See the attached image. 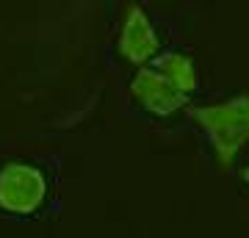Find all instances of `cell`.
Wrapping results in <instances>:
<instances>
[{
    "label": "cell",
    "instance_id": "1",
    "mask_svg": "<svg viewBox=\"0 0 249 238\" xmlns=\"http://www.w3.org/2000/svg\"><path fill=\"white\" fill-rule=\"evenodd\" d=\"M196 86L199 78L191 55L183 50H166L133 75L130 94L147 114L166 119L188 106Z\"/></svg>",
    "mask_w": 249,
    "mask_h": 238
},
{
    "label": "cell",
    "instance_id": "2",
    "mask_svg": "<svg viewBox=\"0 0 249 238\" xmlns=\"http://www.w3.org/2000/svg\"><path fill=\"white\" fill-rule=\"evenodd\" d=\"M194 122L208 136L216 161L222 166H230L249 144V92L194 108Z\"/></svg>",
    "mask_w": 249,
    "mask_h": 238
},
{
    "label": "cell",
    "instance_id": "3",
    "mask_svg": "<svg viewBox=\"0 0 249 238\" xmlns=\"http://www.w3.org/2000/svg\"><path fill=\"white\" fill-rule=\"evenodd\" d=\"M50 183L45 169L31 161H9L0 166V213L28 219L47 205Z\"/></svg>",
    "mask_w": 249,
    "mask_h": 238
},
{
    "label": "cell",
    "instance_id": "4",
    "mask_svg": "<svg viewBox=\"0 0 249 238\" xmlns=\"http://www.w3.org/2000/svg\"><path fill=\"white\" fill-rule=\"evenodd\" d=\"M116 50L127 64L133 67H147L160 55V36L155 31V22L142 6H124L122 19H119V36H116Z\"/></svg>",
    "mask_w": 249,
    "mask_h": 238
},
{
    "label": "cell",
    "instance_id": "5",
    "mask_svg": "<svg viewBox=\"0 0 249 238\" xmlns=\"http://www.w3.org/2000/svg\"><path fill=\"white\" fill-rule=\"evenodd\" d=\"M241 177H244V183H247V185H249V166H247V169H244V172H241Z\"/></svg>",
    "mask_w": 249,
    "mask_h": 238
}]
</instances>
